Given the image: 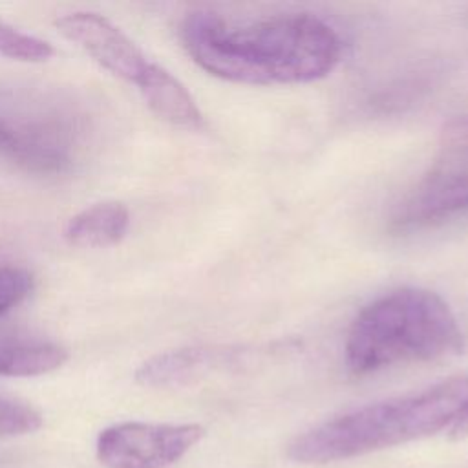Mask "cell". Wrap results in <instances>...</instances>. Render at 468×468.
<instances>
[{
	"instance_id": "cell-1",
	"label": "cell",
	"mask_w": 468,
	"mask_h": 468,
	"mask_svg": "<svg viewBox=\"0 0 468 468\" xmlns=\"http://www.w3.org/2000/svg\"><path fill=\"white\" fill-rule=\"evenodd\" d=\"M179 37L201 69L241 84L313 82L327 77L342 58L338 33L302 11L236 20L197 9L183 18Z\"/></svg>"
},
{
	"instance_id": "cell-2",
	"label": "cell",
	"mask_w": 468,
	"mask_h": 468,
	"mask_svg": "<svg viewBox=\"0 0 468 468\" xmlns=\"http://www.w3.org/2000/svg\"><path fill=\"white\" fill-rule=\"evenodd\" d=\"M435 435L468 437V375L333 417L298 435L287 455L302 464H325Z\"/></svg>"
},
{
	"instance_id": "cell-3",
	"label": "cell",
	"mask_w": 468,
	"mask_h": 468,
	"mask_svg": "<svg viewBox=\"0 0 468 468\" xmlns=\"http://www.w3.org/2000/svg\"><path fill=\"white\" fill-rule=\"evenodd\" d=\"M463 349V331L450 305L422 287L393 289L353 318L346 338V366L353 375L430 362Z\"/></svg>"
},
{
	"instance_id": "cell-4",
	"label": "cell",
	"mask_w": 468,
	"mask_h": 468,
	"mask_svg": "<svg viewBox=\"0 0 468 468\" xmlns=\"http://www.w3.org/2000/svg\"><path fill=\"white\" fill-rule=\"evenodd\" d=\"M468 210V115L452 117L441 130L437 152L395 207L391 223L399 230L437 225Z\"/></svg>"
},
{
	"instance_id": "cell-5",
	"label": "cell",
	"mask_w": 468,
	"mask_h": 468,
	"mask_svg": "<svg viewBox=\"0 0 468 468\" xmlns=\"http://www.w3.org/2000/svg\"><path fill=\"white\" fill-rule=\"evenodd\" d=\"M79 132L62 115L31 108L0 106V159L37 176L71 168Z\"/></svg>"
},
{
	"instance_id": "cell-6",
	"label": "cell",
	"mask_w": 468,
	"mask_h": 468,
	"mask_svg": "<svg viewBox=\"0 0 468 468\" xmlns=\"http://www.w3.org/2000/svg\"><path fill=\"white\" fill-rule=\"evenodd\" d=\"M203 437L205 428L196 422L126 420L104 428L97 437L95 452L106 468H168Z\"/></svg>"
},
{
	"instance_id": "cell-7",
	"label": "cell",
	"mask_w": 468,
	"mask_h": 468,
	"mask_svg": "<svg viewBox=\"0 0 468 468\" xmlns=\"http://www.w3.org/2000/svg\"><path fill=\"white\" fill-rule=\"evenodd\" d=\"M55 26L99 66L126 82L137 84L150 64L137 44L99 13H66L55 20Z\"/></svg>"
},
{
	"instance_id": "cell-8",
	"label": "cell",
	"mask_w": 468,
	"mask_h": 468,
	"mask_svg": "<svg viewBox=\"0 0 468 468\" xmlns=\"http://www.w3.org/2000/svg\"><path fill=\"white\" fill-rule=\"evenodd\" d=\"M247 351L218 346H186L154 355L135 371V382L144 388H181L207 375L238 366Z\"/></svg>"
},
{
	"instance_id": "cell-9",
	"label": "cell",
	"mask_w": 468,
	"mask_h": 468,
	"mask_svg": "<svg viewBox=\"0 0 468 468\" xmlns=\"http://www.w3.org/2000/svg\"><path fill=\"white\" fill-rule=\"evenodd\" d=\"M135 86L139 88L146 106L159 119L186 130H199L203 126V113L194 97L163 66L150 62Z\"/></svg>"
},
{
	"instance_id": "cell-10",
	"label": "cell",
	"mask_w": 468,
	"mask_h": 468,
	"mask_svg": "<svg viewBox=\"0 0 468 468\" xmlns=\"http://www.w3.org/2000/svg\"><path fill=\"white\" fill-rule=\"evenodd\" d=\"M66 360L68 351L60 344L0 325V377H40Z\"/></svg>"
},
{
	"instance_id": "cell-11",
	"label": "cell",
	"mask_w": 468,
	"mask_h": 468,
	"mask_svg": "<svg viewBox=\"0 0 468 468\" xmlns=\"http://www.w3.org/2000/svg\"><path fill=\"white\" fill-rule=\"evenodd\" d=\"M130 227V212L121 201H101L75 214L64 238L80 249H104L119 243Z\"/></svg>"
},
{
	"instance_id": "cell-12",
	"label": "cell",
	"mask_w": 468,
	"mask_h": 468,
	"mask_svg": "<svg viewBox=\"0 0 468 468\" xmlns=\"http://www.w3.org/2000/svg\"><path fill=\"white\" fill-rule=\"evenodd\" d=\"M55 55V48L35 35L20 31L0 16V57L20 62H46Z\"/></svg>"
},
{
	"instance_id": "cell-13",
	"label": "cell",
	"mask_w": 468,
	"mask_h": 468,
	"mask_svg": "<svg viewBox=\"0 0 468 468\" xmlns=\"http://www.w3.org/2000/svg\"><path fill=\"white\" fill-rule=\"evenodd\" d=\"M44 424V419L31 404L0 395V437H18L35 433Z\"/></svg>"
},
{
	"instance_id": "cell-14",
	"label": "cell",
	"mask_w": 468,
	"mask_h": 468,
	"mask_svg": "<svg viewBox=\"0 0 468 468\" xmlns=\"http://www.w3.org/2000/svg\"><path fill=\"white\" fill-rule=\"evenodd\" d=\"M33 291L29 271L15 265H0V314L24 302Z\"/></svg>"
}]
</instances>
